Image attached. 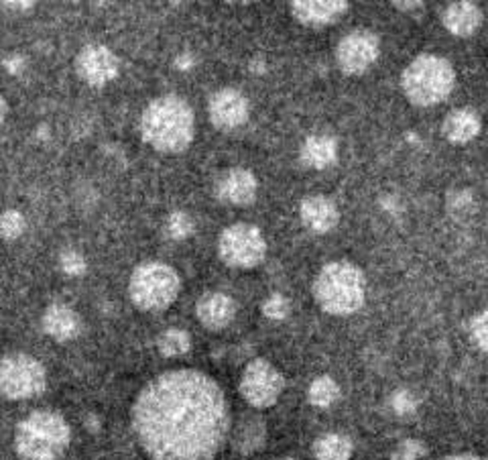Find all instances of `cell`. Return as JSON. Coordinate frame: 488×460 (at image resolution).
Returning <instances> with one entry per match:
<instances>
[{
  "instance_id": "7402d4cb",
  "label": "cell",
  "mask_w": 488,
  "mask_h": 460,
  "mask_svg": "<svg viewBox=\"0 0 488 460\" xmlns=\"http://www.w3.org/2000/svg\"><path fill=\"white\" fill-rule=\"evenodd\" d=\"M318 460H350L352 442L345 434H325L313 446Z\"/></svg>"
},
{
  "instance_id": "7a4b0ae2",
  "label": "cell",
  "mask_w": 488,
  "mask_h": 460,
  "mask_svg": "<svg viewBox=\"0 0 488 460\" xmlns=\"http://www.w3.org/2000/svg\"><path fill=\"white\" fill-rule=\"evenodd\" d=\"M194 112L184 98L159 96L144 108L141 119L143 139L161 153H179L194 139Z\"/></svg>"
},
{
  "instance_id": "3957f363",
  "label": "cell",
  "mask_w": 488,
  "mask_h": 460,
  "mask_svg": "<svg viewBox=\"0 0 488 460\" xmlns=\"http://www.w3.org/2000/svg\"><path fill=\"white\" fill-rule=\"evenodd\" d=\"M313 295L320 308L334 316L355 314L365 304V275L345 261L325 265L315 277Z\"/></svg>"
},
{
  "instance_id": "d4e9b609",
  "label": "cell",
  "mask_w": 488,
  "mask_h": 460,
  "mask_svg": "<svg viewBox=\"0 0 488 460\" xmlns=\"http://www.w3.org/2000/svg\"><path fill=\"white\" fill-rule=\"evenodd\" d=\"M27 229V220L21 212L16 210H6L0 216V237H5L8 241L19 239Z\"/></svg>"
},
{
  "instance_id": "ba28073f",
  "label": "cell",
  "mask_w": 488,
  "mask_h": 460,
  "mask_svg": "<svg viewBox=\"0 0 488 460\" xmlns=\"http://www.w3.org/2000/svg\"><path fill=\"white\" fill-rule=\"evenodd\" d=\"M220 259L226 265L237 269L257 267L267 255V242L263 234L252 224H232L220 234Z\"/></svg>"
},
{
  "instance_id": "ac0fdd59",
  "label": "cell",
  "mask_w": 488,
  "mask_h": 460,
  "mask_svg": "<svg viewBox=\"0 0 488 460\" xmlns=\"http://www.w3.org/2000/svg\"><path fill=\"white\" fill-rule=\"evenodd\" d=\"M441 23L451 35L458 37H468L478 31V27L483 23L481 8L472 3H454L444 8L441 13Z\"/></svg>"
},
{
  "instance_id": "52a82bcc",
  "label": "cell",
  "mask_w": 488,
  "mask_h": 460,
  "mask_svg": "<svg viewBox=\"0 0 488 460\" xmlns=\"http://www.w3.org/2000/svg\"><path fill=\"white\" fill-rule=\"evenodd\" d=\"M45 381L48 377L37 358L15 353L0 360V395L6 400H31L45 390Z\"/></svg>"
},
{
  "instance_id": "4fadbf2b",
  "label": "cell",
  "mask_w": 488,
  "mask_h": 460,
  "mask_svg": "<svg viewBox=\"0 0 488 460\" xmlns=\"http://www.w3.org/2000/svg\"><path fill=\"white\" fill-rule=\"evenodd\" d=\"M216 196L224 204L249 206L257 198V179L249 169H230L216 184Z\"/></svg>"
},
{
  "instance_id": "277c9868",
  "label": "cell",
  "mask_w": 488,
  "mask_h": 460,
  "mask_svg": "<svg viewBox=\"0 0 488 460\" xmlns=\"http://www.w3.org/2000/svg\"><path fill=\"white\" fill-rule=\"evenodd\" d=\"M68 422L56 412H35L15 432V448L25 460H56L69 446Z\"/></svg>"
},
{
  "instance_id": "f546056e",
  "label": "cell",
  "mask_w": 488,
  "mask_h": 460,
  "mask_svg": "<svg viewBox=\"0 0 488 460\" xmlns=\"http://www.w3.org/2000/svg\"><path fill=\"white\" fill-rule=\"evenodd\" d=\"M423 455H426V448H423L419 440H403L395 448L391 460H421Z\"/></svg>"
},
{
  "instance_id": "9c48e42d",
  "label": "cell",
  "mask_w": 488,
  "mask_h": 460,
  "mask_svg": "<svg viewBox=\"0 0 488 460\" xmlns=\"http://www.w3.org/2000/svg\"><path fill=\"white\" fill-rule=\"evenodd\" d=\"M283 375L269 363V360L257 358L247 365L240 379V393L252 408H271L279 395L283 393Z\"/></svg>"
},
{
  "instance_id": "f1b7e54d",
  "label": "cell",
  "mask_w": 488,
  "mask_h": 460,
  "mask_svg": "<svg viewBox=\"0 0 488 460\" xmlns=\"http://www.w3.org/2000/svg\"><path fill=\"white\" fill-rule=\"evenodd\" d=\"M263 314L271 320H283L289 314L287 297L281 294H273L271 297H267V302L263 304Z\"/></svg>"
},
{
  "instance_id": "8fae6325",
  "label": "cell",
  "mask_w": 488,
  "mask_h": 460,
  "mask_svg": "<svg viewBox=\"0 0 488 460\" xmlns=\"http://www.w3.org/2000/svg\"><path fill=\"white\" fill-rule=\"evenodd\" d=\"M78 76L90 86H106L119 76V59L104 45H86L76 58Z\"/></svg>"
},
{
  "instance_id": "2e32d148",
  "label": "cell",
  "mask_w": 488,
  "mask_h": 460,
  "mask_svg": "<svg viewBox=\"0 0 488 460\" xmlns=\"http://www.w3.org/2000/svg\"><path fill=\"white\" fill-rule=\"evenodd\" d=\"M302 222L312 232H328L336 227L340 220V212L330 198L325 196H310L302 202Z\"/></svg>"
},
{
  "instance_id": "83f0119b",
  "label": "cell",
  "mask_w": 488,
  "mask_h": 460,
  "mask_svg": "<svg viewBox=\"0 0 488 460\" xmlns=\"http://www.w3.org/2000/svg\"><path fill=\"white\" fill-rule=\"evenodd\" d=\"M59 267L66 275H81L86 272V261L74 249H66L59 255Z\"/></svg>"
},
{
  "instance_id": "cb8c5ba5",
  "label": "cell",
  "mask_w": 488,
  "mask_h": 460,
  "mask_svg": "<svg viewBox=\"0 0 488 460\" xmlns=\"http://www.w3.org/2000/svg\"><path fill=\"white\" fill-rule=\"evenodd\" d=\"M189 347H192L189 335L179 328H169L157 338V348L163 357H182L187 353Z\"/></svg>"
},
{
  "instance_id": "603a6c76",
  "label": "cell",
  "mask_w": 488,
  "mask_h": 460,
  "mask_svg": "<svg viewBox=\"0 0 488 460\" xmlns=\"http://www.w3.org/2000/svg\"><path fill=\"white\" fill-rule=\"evenodd\" d=\"M340 387L332 377H318L307 390V400L315 408H330V405L338 400Z\"/></svg>"
},
{
  "instance_id": "ab89813d",
  "label": "cell",
  "mask_w": 488,
  "mask_h": 460,
  "mask_svg": "<svg viewBox=\"0 0 488 460\" xmlns=\"http://www.w3.org/2000/svg\"><path fill=\"white\" fill-rule=\"evenodd\" d=\"M6 112H8V106H6V101H5V98H3V96H0V124H3V123H5V119H6Z\"/></svg>"
},
{
  "instance_id": "8992f818",
  "label": "cell",
  "mask_w": 488,
  "mask_h": 460,
  "mask_svg": "<svg viewBox=\"0 0 488 460\" xmlns=\"http://www.w3.org/2000/svg\"><path fill=\"white\" fill-rule=\"evenodd\" d=\"M179 287L182 282L175 269L163 263H144L133 272L129 294L137 308L157 312L175 302Z\"/></svg>"
},
{
  "instance_id": "484cf974",
  "label": "cell",
  "mask_w": 488,
  "mask_h": 460,
  "mask_svg": "<svg viewBox=\"0 0 488 460\" xmlns=\"http://www.w3.org/2000/svg\"><path fill=\"white\" fill-rule=\"evenodd\" d=\"M192 230H194V222L186 212H174L165 222V232L175 241H182V239L189 237Z\"/></svg>"
},
{
  "instance_id": "4dcf8cb0",
  "label": "cell",
  "mask_w": 488,
  "mask_h": 460,
  "mask_svg": "<svg viewBox=\"0 0 488 460\" xmlns=\"http://www.w3.org/2000/svg\"><path fill=\"white\" fill-rule=\"evenodd\" d=\"M391 408L395 413H399V416H409V413H413L415 408H418V400L413 398L411 391L399 390V391L393 393Z\"/></svg>"
},
{
  "instance_id": "f35d334b",
  "label": "cell",
  "mask_w": 488,
  "mask_h": 460,
  "mask_svg": "<svg viewBox=\"0 0 488 460\" xmlns=\"http://www.w3.org/2000/svg\"><path fill=\"white\" fill-rule=\"evenodd\" d=\"M444 460H488L483 456H474V455H456V456H448Z\"/></svg>"
},
{
  "instance_id": "ffe728a7",
  "label": "cell",
  "mask_w": 488,
  "mask_h": 460,
  "mask_svg": "<svg viewBox=\"0 0 488 460\" xmlns=\"http://www.w3.org/2000/svg\"><path fill=\"white\" fill-rule=\"evenodd\" d=\"M481 133V116L472 108H458L451 111L444 121V134L450 143L464 145Z\"/></svg>"
},
{
  "instance_id": "74e56055",
  "label": "cell",
  "mask_w": 488,
  "mask_h": 460,
  "mask_svg": "<svg viewBox=\"0 0 488 460\" xmlns=\"http://www.w3.org/2000/svg\"><path fill=\"white\" fill-rule=\"evenodd\" d=\"M397 8H401V11H413V6H418L421 8L423 3H399V0H397V3H393Z\"/></svg>"
},
{
  "instance_id": "60d3db41",
  "label": "cell",
  "mask_w": 488,
  "mask_h": 460,
  "mask_svg": "<svg viewBox=\"0 0 488 460\" xmlns=\"http://www.w3.org/2000/svg\"><path fill=\"white\" fill-rule=\"evenodd\" d=\"M48 133H49V131H48V126H41V129H39V137L45 139V137H48Z\"/></svg>"
},
{
  "instance_id": "1f68e13d",
  "label": "cell",
  "mask_w": 488,
  "mask_h": 460,
  "mask_svg": "<svg viewBox=\"0 0 488 460\" xmlns=\"http://www.w3.org/2000/svg\"><path fill=\"white\" fill-rule=\"evenodd\" d=\"M450 209H456V210H462L468 209L470 204H472V194L468 192V189H456V192L450 194Z\"/></svg>"
},
{
  "instance_id": "836d02e7",
  "label": "cell",
  "mask_w": 488,
  "mask_h": 460,
  "mask_svg": "<svg viewBox=\"0 0 488 460\" xmlns=\"http://www.w3.org/2000/svg\"><path fill=\"white\" fill-rule=\"evenodd\" d=\"M192 66H194V58L189 56V53H184V56H177V59H175V68L187 71V70H192Z\"/></svg>"
},
{
  "instance_id": "9a60e30c",
  "label": "cell",
  "mask_w": 488,
  "mask_h": 460,
  "mask_svg": "<svg viewBox=\"0 0 488 460\" xmlns=\"http://www.w3.org/2000/svg\"><path fill=\"white\" fill-rule=\"evenodd\" d=\"M196 314L206 328L222 330L234 320L237 305H234V302L228 295L214 292V294H206L200 297Z\"/></svg>"
},
{
  "instance_id": "30bf717a",
  "label": "cell",
  "mask_w": 488,
  "mask_h": 460,
  "mask_svg": "<svg viewBox=\"0 0 488 460\" xmlns=\"http://www.w3.org/2000/svg\"><path fill=\"white\" fill-rule=\"evenodd\" d=\"M378 58V37L370 31H352L338 43L336 59L348 76H358L373 66Z\"/></svg>"
},
{
  "instance_id": "6da1fadb",
  "label": "cell",
  "mask_w": 488,
  "mask_h": 460,
  "mask_svg": "<svg viewBox=\"0 0 488 460\" xmlns=\"http://www.w3.org/2000/svg\"><path fill=\"white\" fill-rule=\"evenodd\" d=\"M133 430L153 460H212L228 438V403L212 377L169 371L139 393Z\"/></svg>"
},
{
  "instance_id": "4316f807",
  "label": "cell",
  "mask_w": 488,
  "mask_h": 460,
  "mask_svg": "<svg viewBox=\"0 0 488 460\" xmlns=\"http://www.w3.org/2000/svg\"><path fill=\"white\" fill-rule=\"evenodd\" d=\"M470 337L474 345L488 353V312H481L470 322Z\"/></svg>"
},
{
  "instance_id": "d6a6232c",
  "label": "cell",
  "mask_w": 488,
  "mask_h": 460,
  "mask_svg": "<svg viewBox=\"0 0 488 460\" xmlns=\"http://www.w3.org/2000/svg\"><path fill=\"white\" fill-rule=\"evenodd\" d=\"M3 66H5V70L8 71V74L16 76V74H21V71H23L25 59L21 56H8V58L3 59Z\"/></svg>"
},
{
  "instance_id": "8d00e7d4",
  "label": "cell",
  "mask_w": 488,
  "mask_h": 460,
  "mask_svg": "<svg viewBox=\"0 0 488 460\" xmlns=\"http://www.w3.org/2000/svg\"><path fill=\"white\" fill-rule=\"evenodd\" d=\"M86 423H88V430L90 432H98V430H101V420H98V416H94V413H90V416L86 418Z\"/></svg>"
},
{
  "instance_id": "5bb4252c",
  "label": "cell",
  "mask_w": 488,
  "mask_h": 460,
  "mask_svg": "<svg viewBox=\"0 0 488 460\" xmlns=\"http://www.w3.org/2000/svg\"><path fill=\"white\" fill-rule=\"evenodd\" d=\"M348 11V3L342 0H295L292 13L305 27H325L336 23Z\"/></svg>"
},
{
  "instance_id": "5b68a950",
  "label": "cell",
  "mask_w": 488,
  "mask_h": 460,
  "mask_svg": "<svg viewBox=\"0 0 488 460\" xmlns=\"http://www.w3.org/2000/svg\"><path fill=\"white\" fill-rule=\"evenodd\" d=\"M456 74L451 63L440 56L423 53L405 68L401 86L405 96L415 106H433L444 102L451 94Z\"/></svg>"
},
{
  "instance_id": "b9f144b4",
  "label": "cell",
  "mask_w": 488,
  "mask_h": 460,
  "mask_svg": "<svg viewBox=\"0 0 488 460\" xmlns=\"http://www.w3.org/2000/svg\"><path fill=\"white\" fill-rule=\"evenodd\" d=\"M283 460H293V458H283Z\"/></svg>"
},
{
  "instance_id": "7c38bea8",
  "label": "cell",
  "mask_w": 488,
  "mask_h": 460,
  "mask_svg": "<svg viewBox=\"0 0 488 460\" xmlns=\"http://www.w3.org/2000/svg\"><path fill=\"white\" fill-rule=\"evenodd\" d=\"M249 101L234 88L216 90L207 102L210 121L220 131H234L249 121Z\"/></svg>"
},
{
  "instance_id": "44dd1931",
  "label": "cell",
  "mask_w": 488,
  "mask_h": 460,
  "mask_svg": "<svg viewBox=\"0 0 488 460\" xmlns=\"http://www.w3.org/2000/svg\"><path fill=\"white\" fill-rule=\"evenodd\" d=\"M338 159V143L328 134H313L305 139L302 145V161L305 167L325 169L336 164Z\"/></svg>"
},
{
  "instance_id": "d590c367",
  "label": "cell",
  "mask_w": 488,
  "mask_h": 460,
  "mask_svg": "<svg viewBox=\"0 0 488 460\" xmlns=\"http://www.w3.org/2000/svg\"><path fill=\"white\" fill-rule=\"evenodd\" d=\"M265 70H267V63H265L263 58H255V59L250 61V71H252V74L260 76V74H265Z\"/></svg>"
},
{
  "instance_id": "e0dca14e",
  "label": "cell",
  "mask_w": 488,
  "mask_h": 460,
  "mask_svg": "<svg viewBox=\"0 0 488 460\" xmlns=\"http://www.w3.org/2000/svg\"><path fill=\"white\" fill-rule=\"evenodd\" d=\"M43 330L59 342L74 340L81 330V320L68 305L53 304L43 314Z\"/></svg>"
},
{
  "instance_id": "d6986e66",
  "label": "cell",
  "mask_w": 488,
  "mask_h": 460,
  "mask_svg": "<svg viewBox=\"0 0 488 460\" xmlns=\"http://www.w3.org/2000/svg\"><path fill=\"white\" fill-rule=\"evenodd\" d=\"M265 422L255 416V413H247L232 432V448L240 455H252L265 444Z\"/></svg>"
},
{
  "instance_id": "e575fe53",
  "label": "cell",
  "mask_w": 488,
  "mask_h": 460,
  "mask_svg": "<svg viewBox=\"0 0 488 460\" xmlns=\"http://www.w3.org/2000/svg\"><path fill=\"white\" fill-rule=\"evenodd\" d=\"M3 6L13 13H25V11H29V8H33V3H3Z\"/></svg>"
}]
</instances>
